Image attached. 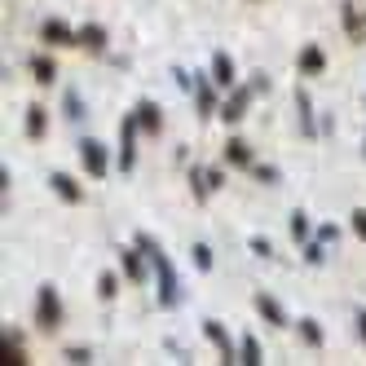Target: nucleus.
Returning a JSON list of instances; mask_svg holds the SVG:
<instances>
[{"mask_svg":"<svg viewBox=\"0 0 366 366\" xmlns=\"http://www.w3.org/2000/svg\"><path fill=\"white\" fill-rule=\"evenodd\" d=\"M137 247L150 256V265H154V282H159V305L172 309L181 305V282H177V269H172V260L164 256V247L150 239V234H137Z\"/></svg>","mask_w":366,"mask_h":366,"instance_id":"nucleus-1","label":"nucleus"},{"mask_svg":"<svg viewBox=\"0 0 366 366\" xmlns=\"http://www.w3.org/2000/svg\"><path fill=\"white\" fill-rule=\"evenodd\" d=\"M36 313H40V327L44 331H58L62 327V300H58V287H40V296H36Z\"/></svg>","mask_w":366,"mask_h":366,"instance_id":"nucleus-2","label":"nucleus"},{"mask_svg":"<svg viewBox=\"0 0 366 366\" xmlns=\"http://www.w3.org/2000/svg\"><path fill=\"white\" fill-rule=\"evenodd\" d=\"M256 89H265V80H256V84H243V89H234V93H229V102L221 107V119H225V124H239V119L247 115V102L256 97Z\"/></svg>","mask_w":366,"mask_h":366,"instance_id":"nucleus-3","label":"nucleus"},{"mask_svg":"<svg viewBox=\"0 0 366 366\" xmlns=\"http://www.w3.org/2000/svg\"><path fill=\"white\" fill-rule=\"evenodd\" d=\"M80 159H84V168H89L93 177H107V168H111V154H107V146H102V142H93V137H84V142H80Z\"/></svg>","mask_w":366,"mask_h":366,"instance_id":"nucleus-4","label":"nucleus"},{"mask_svg":"<svg viewBox=\"0 0 366 366\" xmlns=\"http://www.w3.org/2000/svg\"><path fill=\"white\" fill-rule=\"evenodd\" d=\"M137 128H142L137 115H133V119H124V128H119V168H124V172L137 164V146H133V142H137Z\"/></svg>","mask_w":366,"mask_h":366,"instance_id":"nucleus-5","label":"nucleus"},{"mask_svg":"<svg viewBox=\"0 0 366 366\" xmlns=\"http://www.w3.org/2000/svg\"><path fill=\"white\" fill-rule=\"evenodd\" d=\"M203 335H207V340H212V345L221 349V362H239V353L229 349V340H225V327H221V322L207 318V322H203Z\"/></svg>","mask_w":366,"mask_h":366,"instance_id":"nucleus-6","label":"nucleus"},{"mask_svg":"<svg viewBox=\"0 0 366 366\" xmlns=\"http://www.w3.org/2000/svg\"><path fill=\"white\" fill-rule=\"evenodd\" d=\"M119 256H124V274H128V278H137V282H142V278H146V260H150V256H146L142 247H124Z\"/></svg>","mask_w":366,"mask_h":366,"instance_id":"nucleus-7","label":"nucleus"},{"mask_svg":"<svg viewBox=\"0 0 366 366\" xmlns=\"http://www.w3.org/2000/svg\"><path fill=\"white\" fill-rule=\"evenodd\" d=\"M212 84L217 89H234V58L229 54H217L212 58Z\"/></svg>","mask_w":366,"mask_h":366,"instance_id":"nucleus-8","label":"nucleus"},{"mask_svg":"<svg viewBox=\"0 0 366 366\" xmlns=\"http://www.w3.org/2000/svg\"><path fill=\"white\" fill-rule=\"evenodd\" d=\"M137 124H142V133H159L164 128V115L154 102H137Z\"/></svg>","mask_w":366,"mask_h":366,"instance_id":"nucleus-9","label":"nucleus"},{"mask_svg":"<svg viewBox=\"0 0 366 366\" xmlns=\"http://www.w3.org/2000/svg\"><path fill=\"white\" fill-rule=\"evenodd\" d=\"M225 154H229V164H239V168H252L256 164V154H252V146L243 137H229L225 142Z\"/></svg>","mask_w":366,"mask_h":366,"instance_id":"nucleus-10","label":"nucleus"},{"mask_svg":"<svg viewBox=\"0 0 366 366\" xmlns=\"http://www.w3.org/2000/svg\"><path fill=\"white\" fill-rule=\"evenodd\" d=\"M40 36H44L49 44H75V31L66 27V22H58V18H49L44 27H40Z\"/></svg>","mask_w":366,"mask_h":366,"instance_id":"nucleus-11","label":"nucleus"},{"mask_svg":"<svg viewBox=\"0 0 366 366\" xmlns=\"http://www.w3.org/2000/svg\"><path fill=\"white\" fill-rule=\"evenodd\" d=\"M49 186H54V190H58V194H62L66 203H80V199H84V190L75 186V181H71L66 172H54V177H49Z\"/></svg>","mask_w":366,"mask_h":366,"instance_id":"nucleus-12","label":"nucleus"},{"mask_svg":"<svg viewBox=\"0 0 366 366\" xmlns=\"http://www.w3.org/2000/svg\"><path fill=\"white\" fill-rule=\"evenodd\" d=\"M0 362H5V366H22V362H27V353H22V345H18V335H9V331H5V340H0Z\"/></svg>","mask_w":366,"mask_h":366,"instance_id":"nucleus-13","label":"nucleus"},{"mask_svg":"<svg viewBox=\"0 0 366 366\" xmlns=\"http://www.w3.org/2000/svg\"><path fill=\"white\" fill-rule=\"evenodd\" d=\"M75 44H84V49H93V54H97V49H107V31H102L97 22H89V27L75 31Z\"/></svg>","mask_w":366,"mask_h":366,"instance_id":"nucleus-14","label":"nucleus"},{"mask_svg":"<svg viewBox=\"0 0 366 366\" xmlns=\"http://www.w3.org/2000/svg\"><path fill=\"white\" fill-rule=\"evenodd\" d=\"M322 66H327L322 49H318V44H309L305 54H300V71H305V75H322Z\"/></svg>","mask_w":366,"mask_h":366,"instance_id":"nucleus-15","label":"nucleus"},{"mask_svg":"<svg viewBox=\"0 0 366 366\" xmlns=\"http://www.w3.org/2000/svg\"><path fill=\"white\" fill-rule=\"evenodd\" d=\"M256 309H260V318H265L269 327H287V313H282L269 296H256Z\"/></svg>","mask_w":366,"mask_h":366,"instance_id":"nucleus-16","label":"nucleus"},{"mask_svg":"<svg viewBox=\"0 0 366 366\" xmlns=\"http://www.w3.org/2000/svg\"><path fill=\"white\" fill-rule=\"evenodd\" d=\"M239 362H243V366H260V345H256V335H243V345H239Z\"/></svg>","mask_w":366,"mask_h":366,"instance_id":"nucleus-17","label":"nucleus"},{"mask_svg":"<svg viewBox=\"0 0 366 366\" xmlns=\"http://www.w3.org/2000/svg\"><path fill=\"white\" fill-rule=\"evenodd\" d=\"M31 75H36L40 84H54V75H58V66L49 62V58H31Z\"/></svg>","mask_w":366,"mask_h":366,"instance_id":"nucleus-18","label":"nucleus"},{"mask_svg":"<svg viewBox=\"0 0 366 366\" xmlns=\"http://www.w3.org/2000/svg\"><path fill=\"white\" fill-rule=\"evenodd\" d=\"M40 133H44V111L27 107V137H40Z\"/></svg>","mask_w":366,"mask_h":366,"instance_id":"nucleus-19","label":"nucleus"},{"mask_svg":"<svg viewBox=\"0 0 366 366\" xmlns=\"http://www.w3.org/2000/svg\"><path fill=\"white\" fill-rule=\"evenodd\" d=\"M190 252H194V265L199 269H212V247H207V243H194Z\"/></svg>","mask_w":366,"mask_h":366,"instance_id":"nucleus-20","label":"nucleus"},{"mask_svg":"<svg viewBox=\"0 0 366 366\" xmlns=\"http://www.w3.org/2000/svg\"><path fill=\"white\" fill-rule=\"evenodd\" d=\"M190 181H194V194H199V199L212 194V186H207V172H203V168H194V172H190Z\"/></svg>","mask_w":366,"mask_h":366,"instance_id":"nucleus-21","label":"nucleus"},{"mask_svg":"<svg viewBox=\"0 0 366 366\" xmlns=\"http://www.w3.org/2000/svg\"><path fill=\"white\" fill-rule=\"evenodd\" d=\"M199 93V115H212L217 111V97H212V89H194Z\"/></svg>","mask_w":366,"mask_h":366,"instance_id":"nucleus-22","label":"nucleus"},{"mask_svg":"<svg viewBox=\"0 0 366 366\" xmlns=\"http://www.w3.org/2000/svg\"><path fill=\"white\" fill-rule=\"evenodd\" d=\"M66 119H84V102H80V93H66Z\"/></svg>","mask_w":366,"mask_h":366,"instance_id":"nucleus-23","label":"nucleus"},{"mask_svg":"<svg viewBox=\"0 0 366 366\" xmlns=\"http://www.w3.org/2000/svg\"><path fill=\"white\" fill-rule=\"evenodd\" d=\"M115 287H119L115 274H102V278H97V296H102V300H111V296H115Z\"/></svg>","mask_w":366,"mask_h":366,"instance_id":"nucleus-24","label":"nucleus"},{"mask_svg":"<svg viewBox=\"0 0 366 366\" xmlns=\"http://www.w3.org/2000/svg\"><path fill=\"white\" fill-rule=\"evenodd\" d=\"M247 172H252V177H260L265 186H278V172H274V168H265V164H252Z\"/></svg>","mask_w":366,"mask_h":366,"instance_id":"nucleus-25","label":"nucleus"},{"mask_svg":"<svg viewBox=\"0 0 366 366\" xmlns=\"http://www.w3.org/2000/svg\"><path fill=\"white\" fill-rule=\"evenodd\" d=\"M322 247H327V239H313V243L305 247V260H309V265H318V260H322Z\"/></svg>","mask_w":366,"mask_h":366,"instance_id":"nucleus-26","label":"nucleus"},{"mask_svg":"<svg viewBox=\"0 0 366 366\" xmlns=\"http://www.w3.org/2000/svg\"><path fill=\"white\" fill-rule=\"evenodd\" d=\"M300 331H305L309 345H322V331H318V322H313V318H305V322H300Z\"/></svg>","mask_w":366,"mask_h":366,"instance_id":"nucleus-27","label":"nucleus"},{"mask_svg":"<svg viewBox=\"0 0 366 366\" xmlns=\"http://www.w3.org/2000/svg\"><path fill=\"white\" fill-rule=\"evenodd\" d=\"M292 234H296V239H309V221H305V212H292Z\"/></svg>","mask_w":366,"mask_h":366,"instance_id":"nucleus-28","label":"nucleus"},{"mask_svg":"<svg viewBox=\"0 0 366 366\" xmlns=\"http://www.w3.org/2000/svg\"><path fill=\"white\" fill-rule=\"evenodd\" d=\"M252 252H256V256H265V260L274 256V247H269V239H252Z\"/></svg>","mask_w":366,"mask_h":366,"instance_id":"nucleus-29","label":"nucleus"},{"mask_svg":"<svg viewBox=\"0 0 366 366\" xmlns=\"http://www.w3.org/2000/svg\"><path fill=\"white\" fill-rule=\"evenodd\" d=\"M353 234H357V239H366V212H362V207L353 212Z\"/></svg>","mask_w":366,"mask_h":366,"instance_id":"nucleus-30","label":"nucleus"},{"mask_svg":"<svg viewBox=\"0 0 366 366\" xmlns=\"http://www.w3.org/2000/svg\"><path fill=\"white\" fill-rule=\"evenodd\" d=\"M172 75H177V84L186 89V93H194V75H190V71H172Z\"/></svg>","mask_w":366,"mask_h":366,"instance_id":"nucleus-31","label":"nucleus"},{"mask_svg":"<svg viewBox=\"0 0 366 366\" xmlns=\"http://www.w3.org/2000/svg\"><path fill=\"white\" fill-rule=\"evenodd\" d=\"M66 362H89V349H66Z\"/></svg>","mask_w":366,"mask_h":366,"instance_id":"nucleus-32","label":"nucleus"},{"mask_svg":"<svg viewBox=\"0 0 366 366\" xmlns=\"http://www.w3.org/2000/svg\"><path fill=\"white\" fill-rule=\"evenodd\" d=\"M357 335L366 340V313H357Z\"/></svg>","mask_w":366,"mask_h":366,"instance_id":"nucleus-33","label":"nucleus"}]
</instances>
